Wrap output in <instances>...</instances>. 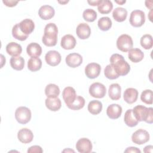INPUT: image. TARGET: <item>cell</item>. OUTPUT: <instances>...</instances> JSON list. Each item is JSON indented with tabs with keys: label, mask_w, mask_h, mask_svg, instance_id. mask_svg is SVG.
Returning <instances> with one entry per match:
<instances>
[{
	"label": "cell",
	"mask_w": 153,
	"mask_h": 153,
	"mask_svg": "<svg viewBox=\"0 0 153 153\" xmlns=\"http://www.w3.org/2000/svg\"><path fill=\"white\" fill-rule=\"evenodd\" d=\"M110 64L113 66L115 71L119 76L126 75L130 71V65L121 54L117 53L113 54L110 57Z\"/></svg>",
	"instance_id": "cell-1"
},
{
	"label": "cell",
	"mask_w": 153,
	"mask_h": 153,
	"mask_svg": "<svg viewBox=\"0 0 153 153\" xmlns=\"http://www.w3.org/2000/svg\"><path fill=\"white\" fill-rule=\"evenodd\" d=\"M44 33L42 41L45 45L53 47L57 44L58 28L54 23H50L46 25L44 27Z\"/></svg>",
	"instance_id": "cell-2"
},
{
	"label": "cell",
	"mask_w": 153,
	"mask_h": 153,
	"mask_svg": "<svg viewBox=\"0 0 153 153\" xmlns=\"http://www.w3.org/2000/svg\"><path fill=\"white\" fill-rule=\"evenodd\" d=\"M136 119L139 121H145L149 124L153 123V109L143 105H137L132 109Z\"/></svg>",
	"instance_id": "cell-3"
},
{
	"label": "cell",
	"mask_w": 153,
	"mask_h": 153,
	"mask_svg": "<svg viewBox=\"0 0 153 153\" xmlns=\"http://www.w3.org/2000/svg\"><path fill=\"white\" fill-rule=\"evenodd\" d=\"M32 114L30 110L26 106L17 108L15 112V118L17 121L22 124H25L30 121Z\"/></svg>",
	"instance_id": "cell-4"
},
{
	"label": "cell",
	"mask_w": 153,
	"mask_h": 153,
	"mask_svg": "<svg viewBox=\"0 0 153 153\" xmlns=\"http://www.w3.org/2000/svg\"><path fill=\"white\" fill-rule=\"evenodd\" d=\"M133 42L131 37L127 34L120 35L117 40V47L123 52H127L133 48Z\"/></svg>",
	"instance_id": "cell-5"
},
{
	"label": "cell",
	"mask_w": 153,
	"mask_h": 153,
	"mask_svg": "<svg viewBox=\"0 0 153 153\" xmlns=\"http://www.w3.org/2000/svg\"><path fill=\"white\" fill-rule=\"evenodd\" d=\"M130 25L135 27L142 26L145 22V15L143 11L136 10L133 11L130 16Z\"/></svg>",
	"instance_id": "cell-6"
},
{
	"label": "cell",
	"mask_w": 153,
	"mask_h": 153,
	"mask_svg": "<svg viewBox=\"0 0 153 153\" xmlns=\"http://www.w3.org/2000/svg\"><path fill=\"white\" fill-rule=\"evenodd\" d=\"M149 140V133L143 129H139L134 131L131 136L132 142L137 145H142Z\"/></svg>",
	"instance_id": "cell-7"
},
{
	"label": "cell",
	"mask_w": 153,
	"mask_h": 153,
	"mask_svg": "<svg viewBox=\"0 0 153 153\" xmlns=\"http://www.w3.org/2000/svg\"><path fill=\"white\" fill-rule=\"evenodd\" d=\"M90 94L95 98H103L106 93L105 86L100 82H94L89 87Z\"/></svg>",
	"instance_id": "cell-8"
},
{
	"label": "cell",
	"mask_w": 153,
	"mask_h": 153,
	"mask_svg": "<svg viewBox=\"0 0 153 153\" xmlns=\"http://www.w3.org/2000/svg\"><path fill=\"white\" fill-rule=\"evenodd\" d=\"M61 55L56 50H50L48 51L45 56L46 63L51 66L58 65L61 62Z\"/></svg>",
	"instance_id": "cell-9"
},
{
	"label": "cell",
	"mask_w": 153,
	"mask_h": 153,
	"mask_svg": "<svg viewBox=\"0 0 153 153\" xmlns=\"http://www.w3.org/2000/svg\"><path fill=\"white\" fill-rule=\"evenodd\" d=\"M101 71L100 65L96 63H88L85 68V74L90 79L97 78Z\"/></svg>",
	"instance_id": "cell-10"
},
{
	"label": "cell",
	"mask_w": 153,
	"mask_h": 153,
	"mask_svg": "<svg viewBox=\"0 0 153 153\" xmlns=\"http://www.w3.org/2000/svg\"><path fill=\"white\" fill-rule=\"evenodd\" d=\"M75 146L77 151L81 153H90L93 148L91 142L85 137L79 139L76 142Z\"/></svg>",
	"instance_id": "cell-11"
},
{
	"label": "cell",
	"mask_w": 153,
	"mask_h": 153,
	"mask_svg": "<svg viewBox=\"0 0 153 153\" xmlns=\"http://www.w3.org/2000/svg\"><path fill=\"white\" fill-rule=\"evenodd\" d=\"M62 96L66 106L69 107L75 101L77 96L76 94V91L73 87H66L63 90Z\"/></svg>",
	"instance_id": "cell-12"
},
{
	"label": "cell",
	"mask_w": 153,
	"mask_h": 153,
	"mask_svg": "<svg viewBox=\"0 0 153 153\" xmlns=\"http://www.w3.org/2000/svg\"><path fill=\"white\" fill-rule=\"evenodd\" d=\"M66 63L71 68L78 67L82 63V57L78 53H72L69 54L65 59Z\"/></svg>",
	"instance_id": "cell-13"
},
{
	"label": "cell",
	"mask_w": 153,
	"mask_h": 153,
	"mask_svg": "<svg viewBox=\"0 0 153 153\" xmlns=\"http://www.w3.org/2000/svg\"><path fill=\"white\" fill-rule=\"evenodd\" d=\"M55 11L53 7L49 5L41 6L38 10V15L41 19L44 20H50L54 16Z\"/></svg>",
	"instance_id": "cell-14"
},
{
	"label": "cell",
	"mask_w": 153,
	"mask_h": 153,
	"mask_svg": "<svg viewBox=\"0 0 153 153\" xmlns=\"http://www.w3.org/2000/svg\"><path fill=\"white\" fill-rule=\"evenodd\" d=\"M17 138L23 143H29L32 141L33 134L29 128H23L18 131Z\"/></svg>",
	"instance_id": "cell-15"
},
{
	"label": "cell",
	"mask_w": 153,
	"mask_h": 153,
	"mask_svg": "<svg viewBox=\"0 0 153 153\" xmlns=\"http://www.w3.org/2000/svg\"><path fill=\"white\" fill-rule=\"evenodd\" d=\"M76 33L79 38L85 39L89 38L91 34V29L85 23H79L76 29Z\"/></svg>",
	"instance_id": "cell-16"
},
{
	"label": "cell",
	"mask_w": 153,
	"mask_h": 153,
	"mask_svg": "<svg viewBox=\"0 0 153 153\" xmlns=\"http://www.w3.org/2000/svg\"><path fill=\"white\" fill-rule=\"evenodd\" d=\"M76 44L75 37L70 34L64 35L60 41L61 47L65 50H72L73 49Z\"/></svg>",
	"instance_id": "cell-17"
},
{
	"label": "cell",
	"mask_w": 153,
	"mask_h": 153,
	"mask_svg": "<svg viewBox=\"0 0 153 153\" xmlns=\"http://www.w3.org/2000/svg\"><path fill=\"white\" fill-rule=\"evenodd\" d=\"M122 113V108L118 104H111L109 105L106 109V114L108 117L112 120L118 118Z\"/></svg>",
	"instance_id": "cell-18"
},
{
	"label": "cell",
	"mask_w": 153,
	"mask_h": 153,
	"mask_svg": "<svg viewBox=\"0 0 153 153\" xmlns=\"http://www.w3.org/2000/svg\"><path fill=\"white\" fill-rule=\"evenodd\" d=\"M21 31L26 35L30 34L35 29V23L30 19H25L19 23Z\"/></svg>",
	"instance_id": "cell-19"
},
{
	"label": "cell",
	"mask_w": 153,
	"mask_h": 153,
	"mask_svg": "<svg viewBox=\"0 0 153 153\" xmlns=\"http://www.w3.org/2000/svg\"><path fill=\"white\" fill-rule=\"evenodd\" d=\"M138 94V91L136 88H128L124 92V100L126 103L128 104H132L137 100Z\"/></svg>",
	"instance_id": "cell-20"
},
{
	"label": "cell",
	"mask_w": 153,
	"mask_h": 153,
	"mask_svg": "<svg viewBox=\"0 0 153 153\" xmlns=\"http://www.w3.org/2000/svg\"><path fill=\"white\" fill-rule=\"evenodd\" d=\"M27 54L32 57H38L42 53L41 45L36 42H31L26 47Z\"/></svg>",
	"instance_id": "cell-21"
},
{
	"label": "cell",
	"mask_w": 153,
	"mask_h": 153,
	"mask_svg": "<svg viewBox=\"0 0 153 153\" xmlns=\"http://www.w3.org/2000/svg\"><path fill=\"white\" fill-rule=\"evenodd\" d=\"M46 107L51 111L59 110L62 106L61 100L58 97H47L45 100Z\"/></svg>",
	"instance_id": "cell-22"
},
{
	"label": "cell",
	"mask_w": 153,
	"mask_h": 153,
	"mask_svg": "<svg viewBox=\"0 0 153 153\" xmlns=\"http://www.w3.org/2000/svg\"><path fill=\"white\" fill-rule=\"evenodd\" d=\"M7 53L12 57L19 56L22 52V46L16 42H11L6 46Z\"/></svg>",
	"instance_id": "cell-23"
},
{
	"label": "cell",
	"mask_w": 153,
	"mask_h": 153,
	"mask_svg": "<svg viewBox=\"0 0 153 153\" xmlns=\"http://www.w3.org/2000/svg\"><path fill=\"white\" fill-rule=\"evenodd\" d=\"M128 57L132 62L138 63L143 60L144 54L139 48H131L128 51Z\"/></svg>",
	"instance_id": "cell-24"
},
{
	"label": "cell",
	"mask_w": 153,
	"mask_h": 153,
	"mask_svg": "<svg viewBox=\"0 0 153 153\" xmlns=\"http://www.w3.org/2000/svg\"><path fill=\"white\" fill-rule=\"evenodd\" d=\"M121 86L117 84L114 83L110 85L108 90V94L109 97L113 100H117L121 97Z\"/></svg>",
	"instance_id": "cell-25"
},
{
	"label": "cell",
	"mask_w": 153,
	"mask_h": 153,
	"mask_svg": "<svg viewBox=\"0 0 153 153\" xmlns=\"http://www.w3.org/2000/svg\"><path fill=\"white\" fill-rule=\"evenodd\" d=\"M127 16V11L122 7H117L112 12V17L114 19L118 22H124Z\"/></svg>",
	"instance_id": "cell-26"
},
{
	"label": "cell",
	"mask_w": 153,
	"mask_h": 153,
	"mask_svg": "<svg viewBox=\"0 0 153 153\" xmlns=\"http://www.w3.org/2000/svg\"><path fill=\"white\" fill-rule=\"evenodd\" d=\"M124 120L125 124L130 127H133L136 126L139 123V121L134 117L131 109L127 110V111L125 112Z\"/></svg>",
	"instance_id": "cell-27"
},
{
	"label": "cell",
	"mask_w": 153,
	"mask_h": 153,
	"mask_svg": "<svg viewBox=\"0 0 153 153\" xmlns=\"http://www.w3.org/2000/svg\"><path fill=\"white\" fill-rule=\"evenodd\" d=\"M113 4L111 1L101 0L100 4L97 5L98 11L103 14H109L112 10Z\"/></svg>",
	"instance_id": "cell-28"
},
{
	"label": "cell",
	"mask_w": 153,
	"mask_h": 153,
	"mask_svg": "<svg viewBox=\"0 0 153 153\" xmlns=\"http://www.w3.org/2000/svg\"><path fill=\"white\" fill-rule=\"evenodd\" d=\"M11 68L16 71H21L25 66V60L22 56L12 57L10 60Z\"/></svg>",
	"instance_id": "cell-29"
},
{
	"label": "cell",
	"mask_w": 153,
	"mask_h": 153,
	"mask_svg": "<svg viewBox=\"0 0 153 153\" xmlns=\"http://www.w3.org/2000/svg\"><path fill=\"white\" fill-rule=\"evenodd\" d=\"M45 94L47 97H57L60 94V88L54 84H49L45 87Z\"/></svg>",
	"instance_id": "cell-30"
},
{
	"label": "cell",
	"mask_w": 153,
	"mask_h": 153,
	"mask_svg": "<svg viewBox=\"0 0 153 153\" xmlns=\"http://www.w3.org/2000/svg\"><path fill=\"white\" fill-rule=\"evenodd\" d=\"M102 103L101 102L96 100H91L88 105V111L93 115L99 114L102 109Z\"/></svg>",
	"instance_id": "cell-31"
},
{
	"label": "cell",
	"mask_w": 153,
	"mask_h": 153,
	"mask_svg": "<svg viewBox=\"0 0 153 153\" xmlns=\"http://www.w3.org/2000/svg\"><path fill=\"white\" fill-rule=\"evenodd\" d=\"M42 67V61L39 57H31L27 62V68L32 72L39 71Z\"/></svg>",
	"instance_id": "cell-32"
},
{
	"label": "cell",
	"mask_w": 153,
	"mask_h": 153,
	"mask_svg": "<svg viewBox=\"0 0 153 153\" xmlns=\"http://www.w3.org/2000/svg\"><path fill=\"white\" fill-rule=\"evenodd\" d=\"M112 21L108 17H102L99 19L97 25L99 28L102 31H107L112 27Z\"/></svg>",
	"instance_id": "cell-33"
},
{
	"label": "cell",
	"mask_w": 153,
	"mask_h": 153,
	"mask_svg": "<svg viewBox=\"0 0 153 153\" xmlns=\"http://www.w3.org/2000/svg\"><path fill=\"white\" fill-rule=\"evenodd\" d=\"M141 46L145 50H149L152 47L153 40L152 36L149 34L143 35L140 40Z\"/></svg>",
	"instance_id": "cell-34"
},
{
	"label": "cell",
	"mask_w": 153,
	"mask_h": 153,
	"mask_svg": "<svg viewBox=\"0 0 153 153\" xmlns=\"http://www.w3.org/2000/svg\"><path fill=\"white\" fill-rule=\"evenodd\" d=\"M12 35L15 39L21 41H23L26 40L28 37V35H25L21 31L19 26V23H17L13 27Z\"/></svg>",
	"instance_id": "cell-35"
},
{
	"label": "cell",
	"mask_w": 153,
	"mask_h": 153,
	"mask_svg": "<svg viewBox=\"0 0 153 153\" xmlns=\"http://www.w3.org/2000/svg\"><path fill=\"white\" fill-rule=\"evenodd\" d=\"M85 105V99L83 97L77 96L75 101L68 107L69 109L74 111L82 109Z\"/></svg>",
	"instance_id": "cell-36"
},
{
	"label": "cell",
	"mask_w": 153,
	"mask_h": 153,
	"mask_svg": "<svg viewBox=\"0 0 153 153\" xmlns=\"http://www.w3.org/2000/svg\"><path fill=\"white\" fill-rule=\"evenodd\" d=\"M84 19L88 22H94L97 18V13L93 9L88 8L84 11L82 13Z\"/></svg>",
	"instance_id": "cell-37"
},
{
	"label": "cell",
	"mask_w": 153,
	"mask_h": 153,
	"mask_svg": "<svg viewBox=\"0 0 153 153\" xmlns=\"http://www.w3.org/2000/svg\"><path fill=\"white\" fill-rule=\"evenodd\" d=\"M104 74L105 76L109 79H115L118 78L120 76L115 71L113 66L109 64L104 69Z\"/></svg>",
	"instance_id": "cell-38"
},
{
	"label": "cell",
	"mask_w": 153,
	"mask_h": 153,
	"mask_svg": "<svg viewBox=\"0 0 153 153\" xmlns=\"http://www.w3.org/2000/svg\"><path fill=\"white\" fill-rule=\"evenodd\" d=\"M140 100L146 104H152V91L149 89L143 90L140 95Z\"/></svg>",
	"instance_id": "cell-39"
},
{
	"label": "cell",
	"mask_w": 153,
	"mask_h": 153,
	"mask_svg": "<svg viewBox=\"0 0 153 153\" xmlns=\"http://www.w3.org/2000/svg\"><path fill=\"white\" fill-rule=\"evenodd\" d=\"M43 152V150L42 148L40 146L38 145H34L30 146L28 149H27V152L28 153H42Z\"/></svg>",
	"instance_id": "cell-40"
},
{
	"label": "cell",
	"mask_w": 153,
	"mask_h": 153,
	"mask_svg": "<svg viewBox=\"0 0 153 153\" xmlns=\"http://www.w3.org/2000/svg\"><path fill=\"white\" fill-rule=\"evenodd\" d=\"M2 2L7 6L8 7H13L14 6H16L19 1H13V0H3Z\"/></svg>",
	"instance_id": "cell-41"
},
{
	"label": "cell",
	"mask_w": 153,
	"mask_h": 153,
	"mask_svg": "<svg viewBox=\"0 0 153 153\" xmlns=\"http://www.w3.org/2000/svg\"><path fill=\"white\" fill-rule=\"evenodd\" d=\"M124 152H134V153H140L141 151L139 149H138L136 147L134 146H130L127 148L125 151Z\"/></svg>",
	"instance_id": "cell-42"
},
{
	"label": "cell",
	"mask_w": 153,
	"mask_h": 153,
	"mask_svg": "<svg viewBox=\"0 0 153 153\" xmlns=\"http://www.w3.org/2000/svg\"><path fill=\"white\" fill-rule=\"evenodd\" d=\"M152 149H153V146L152 145H148V146H146L144 148L143 152H145V153H147V152L152 153Z\"/></svg>",
	"instance_id": "cell-43"
},
{
	"label": "cell",
	"mask_w": 153,
	"mask_h": 153,
	"mask_svg": "<svg viewBox=\"0 0 153 153\" xmlns=\"http://www.w3.org/2000/svg\"><path fill=\"white\" fill-rule=\"evenodd\" d=\"M101 2V0H97V1H87V2L90 4V5L91 6H96L98 5L100 2Z\"/></svg>",
	"instance_id": "cell-44"
},
{
	"label": "cell",
	"mask_w": 153,
	"mask_h": 153,
	"mask_svg": "<svg viewBox=\"0 0 153 153\" xmlns=\"http://www.w3.org/2000/svg\"><path fill=\"white\" fill-rule=\"evenodd\" d=\"M145 5L148 8H149L150 10H152V1H145Z\"/></svg>",
	"instance_id": "cell-45"
},
{
	"label": "cell",
	"mask_w": 153,
	"mask_h": 153,
	"mask_svg": "<svg viewBox=\"0 0 153 153\" xmlns=\"http://www.w3.org/2000/svg\"><path fill=\"white\" fill-rule=\"evenodd\" d=\"M115 2L116 3H117L118 4H120V5H123L124 3H126V1H115Z\"/></svg>",
	"instance_id": "cell-46"
},
{
	"label": "cell",
	"mask_w": 153,
	"mask_h": 153,
	"mask_svg": "<svg viewBox=\"0 0 153 153\" xmlns=\"http://www.w3.org/2000/svg\"><path fill=\"white\" fill-rule=\"evenodd\" d=\"M63 152H74V150H72V149H69V148H68V149H64L63 151Z\"/></svg>",
	"instance_id": "cell-47"
},
{
	"label": "cell",
	"mask_w": 153,
	"mask_h": 153,
	"mask_svg": "<svg viewBox=\"0 0 153 153\" xmlns=\"http://www.w3.org/2000/svg\"><path fill=\"white\" fill-rule=\"evenodd\" d=\"M151 14H152V10H151V11H150V12H149V14H148V17H149V19L150 20V21H151L152 22V19H151Z\"/></svg>",
	"instance_id": "cell-48"
},
{
	"label": "cell",
	"mask_w": 153,
	"mask_h": 153,
	"mask_svg": "<svg viewBox=\"0 0 153 153\" xmlns=\"http://www.w3.org/2000/svg\"><path fill=\"white\" fill-rule=\"evenodd\" d=\"M58 2H59V3H60V4H66V3L68 2V1H62V2H61V1H58Z\"/></svg>",
	"instance_id": "cell-49"
}]
</instances>
